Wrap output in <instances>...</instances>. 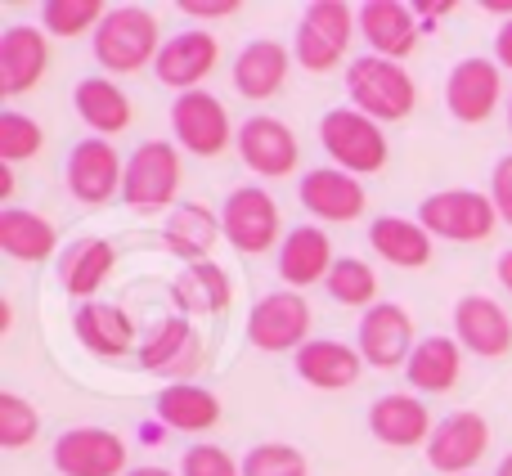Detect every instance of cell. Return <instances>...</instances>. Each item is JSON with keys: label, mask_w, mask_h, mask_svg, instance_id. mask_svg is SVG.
Masks as SVG:
<instances>
[{"label": "cell", "mask_w": 512, "mask_h": 476, "mask_svg": "<svg viewBox=\"0 0 512 476\" xmlns=\"http://www.w3.org/2000/svg\"><path fill=\"white\" fill-rule=\"evenodd\" d=\"M490 450V423L477 409H454L436 423L432 441H427V463L441 476H472Z\"/></svg>", "instance_id": "5bb4252c"}, {"label": "cell", "mask_w": 512, "mask_h": 476, "mask_svg": "<svg viewBox=\"0 0 512 476\" xmlns=\"http://www.w3.org/2000/svg\"><path fill=\"white\" fill-rule=\"evenodd\" d=\"M243 333H248V342L265 355H283V351L297 355L301 346L310 342V301L292 288L265 292V297L248 310Z\"/></svg>", "instance_id": "ba28073f"}, {"label": "cell", "mask_w": 512, "mask_h": 476, "mask_svg": "<svg viewBox=\"0 0 512 476\" xmlns=\"http://www.w3.org/2000/svg\"><path fill=\"white\" fill-rule=\"evenodd\" d=\"M0 252L23 265H41L59 252V230L41 212L27 207H0Z\"/></svg>", "instance_id": "836d02e7"}, {"label": "cell", "mask_w": 512, "mask_h": 476, "mask_svg": "<svg viewBox=\"0 0 512 476\" xmlns=\"http://www.w3.org/2000/svg\"><path fill=\"white\" fill-rule=\"evenodd\" d=\"M490 198H495L499 221L512 230V153H504V158L490 167Z\"/></svg>", "instance_id": "60d3db41"}, {"label": "cell", "mask_w": 512, "mask_h": 476, "mask_svg": "<svg viewBox=\"0 0 512 476\" xmlns=\"http://www.w3.org/2000/svg\"><path fill=\"white\" fill-rule=\"evenodd\" d=\"M504 104V68L495 59H481V54H468L450 68L445 77V108H450L454 122L463 126H481L499 113Z\"/></svg>", "instance_id": "8fae6325"}, {"label": "cell", "mask_w": 512, "mask_h": 476, "mask_svg": "<svg viewBox=\"0 0 512 476\" xmlns=\"http://www.w3.org/2000/svg\"><path fill=\"white\" fill-rule=\"evenodd\" d=\"M216 238H225V230H221V216L207 203H180L176 212H167V221H162V247H167L176 261H189V265L207 261Z\"/></svg>", "instance_id": "4dcf8cb0"}, {"label": "cell", "mask_w": 512, "mask_h": 476, "mask_svg": "<svg viewBox=\"0 0 512 476\" xmlns=\"http://www.w3.org/2000/svg\"><path fill=\"white\" fill-rule=\"evenodd\" d=\"M180 476H243V459H234L225 445L198 441L180 459Z\"/></svg>", "instance_id": "ab89813d"}, {"label": "cell", "mask_w": 512, "mask_h": 476, "mask_svg": "<svg viewBox=\"0 0 512 476\" xmlns=\"http://www.w3.org/2000/svg\"><path fill=\"white\" fill-rule=\"evenodd\" d=\"M495 63L504 72H512V18L499 23V32H495Z\"/></svg>", "instance_id": "ee69618b"}, {"label": "cell", "mask_w": 512, "mask_h": 476, "mask_svg": "<svg viewBox=\"0 0 512 476\" xmlns=\"http://www.w3.org/2000/svg\"><path fill=\"white\" fill-rule=\"evenodd\" d=\"M59 476H126V441L113 427H68L50 450Z\"/></svg>", "instance_id": "4fadbf2b"}, {"label": "cell", "mask_w": 512, "mask_h": 476, "mask_svg": "<svg viewBox=\"0 0 512 476\" xmlns=\"http://www.w3.org/2000/svg\"><path fill=\"white\" fill-rule=\"evenodd\" d=\"M45 72H50V36L32 23H9L0 32V95H27L41 86Z\"/></svg>", "instance_id": "ffe728a7"}, {"label": "cell", "mask_w": 512, "mask_h": 476, "mask_svg": "<svg viewBox=\"0 0 512 476\" xmlns=\"http://www.w3.org/2000/svg\"><path fill=\"white\" fill-rule=\"evenodd\" d=\"M9 324H14V301L0 297V333H9Z\"/></svg>", "instance_id": "c3c4849f"}, {"label": "cell", "mask_w": 512, "mask_h": 476, "mask_svg": "<svg viewBox=\"0 0 512 476\" xmlns=\"http://www.w3.org/2000/svg\"><path fill=\"white\" fill-rule=\"evenodd\" d=\"M234 149H239L243 167L252 171V176L261 180H283L297 171L301 162V144L297 135L288 131V122H279V117H248V122L239 126V140H234Z\"/></svg>", "instance_id": "ac0fdd59"}, {"label": "cell", "mask_w": 512, "mask_h": 476, "mask_svg": "<svg viewBox=\"0 0 512 476\" xmlns=\"http://www.w3.org/2000/svg\"><path fill=\"white\" fill-rule=\"evenodd\" d=\"M508 135H512V95H508Z\"/></svg>", "instance_id": "816d5d0a"}, {"label": "cell", "mask_w": 512, "mask_h": 476, "mask_svg": "<svg viewBox=\"0 0 512 476\" xmlns=\"http://www.w3.org/2000/svg\"><path fill=\"white\" fill-rule=\"evenodd\" d=\"M108 18L104 0H45L41 5V32L72 41V36H95Z\"/></svg>", "instance_id": "d590c367"}, {"label": "cell", "mask_w": 512, "mask_h": 476, "mask_svg": "<svg viewBox=\"0 0 512 476\" xmlns=\"http://www.w3.org/2000/svg\"><path fill=\"white\" fill-rule=\"evenodd\" d=\"M495 274H499V283H504V292L512 297V247L504 256H499V265H495Z\"/></svg>", "instance_id": "f6af8a7d"}, {"label": "cell", "mask_w": 512, "mask_h": 476, "mask_svg": "<svg viewBox=\"0 0 512 476\" xmlns=\"http://www.w3.org/2000/svg\"><path fill=\"white\" fill-rule=\"evenodd\" d=\"M171 306L176 315L185 319H198V315H225L234 301V283L230 274L221 270L216 261H198V265H185V270L171 279Z\"/></svg>", "instance_id": "f1b7e54d"}, {"label": "cell", "mask_w": 512, "mask_h": 476, "mask_svg": "<svg viewBox=\"0 0 512 476\" xmlns=\"http://www.w3.org/2000/svg\"><path fill=\"white\" fill-rule=\"evenodd\" d=\"M346 95H351V108L387 126L414 117L418 81L409 77L405 63L382 59V54H360V59L346 63Z\"/></svg>", "instance_id": "7a4b0ae2"}, {"label": "cell", "mask_w": 512, "mask_h": 476, "mask_svg": "<svg viewBox=\"0 0 512 476\" xmlns=\"http://www.w3.org/2000/svg\"><path fill=\"white\" fill-rule=\"evenodd\" d=\"M221 230H225V243L239 256H265L288 238L283 234L279 203L270 198V189H256V185H239L225 194Z\"/></svg>", "instance_id": "52a82bcc"}, {"label": "cell", "mask_w": 512, "mask_h": 476, "mask_svg": "<svg viewBox=\"0 0 512 476\" xmlns=\"http://www.w3.org/2000/svg\"><path fill=\"white\" fill-rule=\"evenodd\" d=\"M126 476H180V472H171V468H158V463H149V468H131Z\"/></svg>", "instance_id": "681fc988"}, {"label": "cell", "mask_w": 512, "mask_h": 476, "mask_svg": "<svg viewBox=\"0 0 512 476\" xmlns=\"http://www.w3.org/2000/svg\"><path fill=\"white\" fill-rule=\"evenodd\" d=\"M495 476H512V454H504V463L495 468Z\"/></svg>", "instance_id": "f907efd6"}, {"label": "cell", "mask_w": 512, "mask_h": 476, "mask_svg": "<svg viewBox=\"0 0 512 476\" xmlns=\"http://www.w3.org/2000/svg\"><path fill=\"white\" fill-rule=\"evenodd\" d=\"M459 9V0H414V14L423 23H436V18H450Z\"/></svg>", "instance_id": "7bdbcfd3"}, {"label": "cell", "mask_w": 512, "mask_h": 476, "mask_svg": "<svg viewBox=\"0 0 512 476\" xmlns=\"http://www.w3.org/2000/svg\"><path fill=\"white\" fill-rule=\"evenodd\" d=\"M216 68H221V41L207 27H185V32L167 36L158 63H153V77L176 95H189V90H203V81Z\"/></svg>", "instance_id": "2e32d148"}, {"label": "cell", "mask_w": 512, "mask_h": 476, "mask_svg": "<svg viewBox=\"0 0 512 476\" xmlns=\"http://www.w3.org/2000/svg\"><path fill=\"white\" fill-rule=\"evenodd\" d=\"M292 369L306 387L315 391H346L360 382V373L369 369L364 355L351 342H337V337H310L297 355H292Z\"/></svg>", "instance_id": "d4e9b609"}, {"label": "cell", "mask_w": 512, "mask_h": 476, "mask_svg": "<svg viewBox=\"0 0 512 476\" xmlns=\"http://www.w3.org/2000/svg\"><path fill=\"white\" fill-rule=\"evenodd\" d=\"M180 185H185V162H180L176 140H144L140 149L126 158L122 180V203L131 212H176Z\"/></svg>", "instance_id": "3957f363"}, {"label": "cell", "mask_w": 512, "mask_h": 476, "mask_svg": "<svg viewBox=\"0 0 512 476\" xmlns=\"http://www.w3.org/2000/svg\"><path fill=\"white\" fill-rule=\"evenodd\" d=\"M113 270H117V247L99 234L72 238V243L59 252V283L68 297L95 301L99 288L113 279Z\"/></svg>", "instance_id": "4316f807"}, {"label": "cell", "mask_w": 512, "mask_h": 476, "mask_svg": "<svg viewBox=\"0 0 512 476\" xmlns=\"http://www.w3.org/2000/svg\"><path fill=\"white\" fill-rule=\"evenodd\" d=\"M180 14L198 18V23H212V18H230L243 9V0H180Z\"/></svg>", "instance_id": "b9f144b4"}, {"label": "cell", "mask_w": 512, "mask_h": 476, "mask_svg": "<svg viewBox=\"0 0 512 476\" xmlns=\"http://www.w3.org/2000/svg\"><path fill=\"white\" fill-rule=\"evenodd\" d=\"M337 252H333V238H328L324 225H297L288 230V238L279 243V279L288 283L292 292L301 288H315L333 274Z\"/></svg>", "instance_id": "484cf974"}, {"label": "cell", "mask_w": 512, "mask_h": 476, "mask_svg": "<svg viewBox=\"0 0 512 476\" xmlns=\"http://www.w3.org/2000/svg\"><path fill=\"white\" fill-rule=\"evenodd\" d=\"M319 144L324 153L333 158V167L351 171V176H378L391 158V144H387V131L382 122L364 117L360 108L342 104V108H328L324 122H319Z\"/></svg>", "instance_id": "277c9868"}, {"label": "cell", "mask_w": 512, "mask_h": 476, "mask_svg": "<svg viewBox=\"0 0 512 476\" xmlns=\"http://www.w3.org/2000/svg\"><path fill=\"white\" fill-rule=\"evenodd\" d=\"M369 432L387 450H414V445L427 450L436 423H432V409L414 391H387V396H378L369 405Z\"/></svg>", "instance_id": "7402d4cb"}, {"label": "cell", "mask_w": 512, "mask_h": 476, "mask_svg": "<svg viewBox=\"0 0 512 476\" xmlns=\"http://www.w3.org/2000/svg\"><path fill=\"white\" fill-rule=\"evenodd\" d=\"M481 9H486V14H499L504 23L512 18V0H481Z\"/></svg>", "instance_id": "bcb514c9"}, {"label": "cell", "mask_w": 512, "mask_h": 476, "mask_svg": "<svg viewBox=\"0 0 512 476\" xmlns=\"http://www.w3.org/2000/svg\"><path fill=\"white\" fill-rule=\"evenodd\" d=\"M9 194H14V167L0 162V198H9Z\"/></svg>", "instance_id": "7dc6e473"}, {"label": "cell", "mask_w": 512, "mask_h": 476, "mask_svg": "<svg viewBox=\"0 0 512 476\" xmlns=\"http://www.w3.org/2000/svg\"><path fill=\"white\" fill-rule=\"evenodd\" d=\"M63 180H68V194L77 198L81 207H104L108 198H122L126 158L113 149V140L86 135V140L72 144L68 167H63Z\"/></svg>", "instance_id": "30bf717a"}, {"label": "cell", "mask_w": 512, "mask_h": 476, "mask_svg": "<svg viewBox=\"0 0 512 476\" xmlns=\"http://www.w3.org/2000/svg\"><path fill=\"white\" fill-rule=\"evenodd\" d=\"M171 135L185 153L194 158H221L239 131L230 122V108L212 95V90H189V95H176L171 104Z\"/></svg>", "instance_id": "9c48e42d"}, {"label": "cell", "mask_w": 512, "mask_h": 476, "mask_svg": "<svg viewBox=\"0 0 512 476\" xmlns=\"http://www.w3.org/2000/svg\"><path fill=\"white\" fill-rule=\"evenodd\" d=\"M328 297L337 306H351V310H373L378 306V270L360 256H337L333 274L324 279Z\"/></svg>", "instance_id": "e575fe53"}, {"label": "cell", "mask_w": 512, "mask_h": 476, "mask_svg": "<svg viewBox=\"0 0 512 476\" xmlns=\"http://www.w3.org/2000/svg\"><path fill=\"white\" fill-rule=\"evenodd\" d=\"M144 373H158L171 382H189L198 373L203 360V337H198L194 319L185 315H162L149 333L140 337V351H135Z\"/></svg>", "instance_id": "7c38bea8"}, {"label": "cell", "mask_w": 512, "mask_h": 476, "mask_svg": "<svg viewBox=\"0 0 512 476\" xmlns=\"http://www.w3.org/2000/svg\"><path fill=\"white\" fill-rule=\"evenodd\" d=\"M355 5L346 0H310L292 36V59L306 72H333L346 59L355 36Z\"/></svg>", "instance_id": "5b68a950"}, {"label": "cell", "mask_w": 512, "mask_h": 476, "mask_svg": "<svg viewBox=\"0 0 512 476\" xmlns=\"http://www.w3.org/2000/svg\"><path fill=\"white\" fill-rule=\"evenodd\" d=\"M454 342L468 355H477V360H499V355H508L512 351L508 310L499 306L495 297H481V292L459 297L454 301Z\"/></svg>", "instance_id": "d6986e66"}, {"label": "cell", "mask_w": 512, "mask_h": 476, "mask_svg": "<svg viewBox=\"0 0 512 476\" xmlns=\"http://www.w3.org/2000/svg\"><path fill=\"white\" fill-rule=\"evenodd\" d=\"M45 149V131L36 126V117L18 113V108H9V113H0V162H23V158H36V153Z\"/></svg>", "instance_id": "f35d334b"}, {"label": "cell", "mask_w": 512, "mask_h": 476, "mask_svg": "<svg viewBox=\"0 0 512 476\" xmlns=\"http://www.w3.org/2000/svg\"><path fill=\"white\" fill-rule=\"evenodd\" d=\"M162 27L149 9L140 5H117L108 9V18L99 23V32L90 36V54L108 77H135V72L153 68L162 54Z\"/></svg>", "instance_id": "6da1fadb"}, {"label": "cell", "mask_w": 512, "mask_h": 476, "mask_svg": "<svg viewBox=\"0 0 512 476\" xmlns=\"http://www.w3.org/2000/svg\"><path fill=\"white\" fill-rule=\"evenodd\" d=\"M355 23H360V36L369 45V54H382V59L405 63L409 54L418 50V14L414 5H400V0H364L355 9Z\"/></svg>", "instance_id": "603a6c76"}, {"label": "cell", "mask_w": 512, "mask_h": 476, "mask_svg": "<svg viewBox=\"0 0 512 476\" xmlns=\"http://www.w3.org/2000/svg\"><path fill=\"white\" fill-rule=\"evenodd\" d=\"M72 108H77V117L90 126V135H99V140L122 135L135 117L131 95L108 77H81L77 86H72Z\"/></svg>", "instance_id": "f546056e"}, {"label": "cell", "mask_w": 512, "mask_h": 476, "mask_svg": "<svg viewBox=\"0 0 512 476\" xmlns=\"http://www.w3.org/2000/svg\"><path fill=\"white\" fill-rule=\"evenodd\" d=\"M414 319L396 301H378L373 310L360 315V333H355V351L364 355L369 369H405L414 355Z\"/></svg>", "instance_id": "e0dca14e"}, {"label": "cell", "mask_w": 512, "mask_h": 476, "mask_svg": "<svg viewBox=\"0 0 512 476\" xmlns=\"http://www.w3.org/2000/svg\"><path fill=\"white\" fill-rule=\"evenodd\" d=\"M292 50L283 41H274V36H256L239 50V59H234L230 77H234V90H239L243 99H252V104H265V99H274L283 86H288V72H292Z\"/></svg>", "instance_id": "cb8c5ba5"}, {"label": "cell", "mask_w": 512, "mask_h": 476, "mask_svg": "<svg viewBox=\"0 0 512 476\" xmlns=\"http://www.w3.org/2000/svg\"><path fill=\"white\" fill-rule=\"evenodd\" d=\"M418 225L445 243H486L499 230V212L481 189H436L418 203Z\"/></svg>", "instance_id": "8992f818"}, {"label": "cell", "mask_w": 512, "mask_h": 476, "mask_svg": "<svg viewBox=\"0 0 512 476\" xmlns=\"http://www.w3.org/2000/svg\"><path fill=\"white\" fill-rule=\"evenodd\" d=\"M405 378L414 387V396H445V391L459 387L463 378V346L445 333L418 337L414 355L405 364Z\"/></svg>", "instance_id": "83f0119b"}, {"label": "cell", "mask_w": 512, "mask_h": 476, "mask_svg": "<svg viewBox=\"0 0 512 476\" xmlns=\"http://www.w3.org/2000/svg\"><path fill=\"white\" fill-rule=\"evenodd\" d=\"M297 198L310 221H319V225H355L369 212V194H364L360 176H351V171H342V167L306 171L297 185Z\"/></svg>", "instance_id": "9a60e30c"}, {"label": "cell", "mask_w": 512, "mask_h": 476, "mask_svg": "<svg viewBox=\"0 0 512 476\" xmlns=\"http://www.w3.org/2000/svg\"><path fill=\"white\" fill-rule=\"evenodd\" d=\"M72 333L99 360H122V355L140 351V328H135L131 310L117 301H81L72 315Z\"/></svg>", "instance_id": "44dd1931"}, {"label": "cell", "mask_w": 512, "mask_h": 476, "mask_svg": "<svg viewBox=\"0 0 512 476\" xmlns=\"http://www.w3.org/2000/svg\"><path fill=\"white\" fill-rule=\"evenodd\" d=\"M41 436V414L27 396L18 391H0V445L5 450H27Z\"/></svg>", "instance_id": "8d00e7d4"}, {"label": "cell", "mask_w": 512, "mask_h": 476, "mask_svg": "<svg viewBox=\"0 0 512 476\" xmlns=\"http://www.w3.org/2000/svg\"><path fill=\"white\" fill-rule=\"evenodd\" d=\"M221 396L198 382H167L158 391V423L171 427V432H185V436H203L221 423Z\"/></svg>", "instance_id": "1f68e13d"}, {"label": "cell", "mask_w": 512, "mask_h": 476, "mask_svg": "<svg viewBox=\"0 0 512 476\" xmlns=\"http://www.w3.org/2000/svg\"><path fill=\"white\" fill-rule=\"evenodd\" d=\"M369 247L378 261L396 265V270H423L432 265V234L418 225V216H378L369 225Z\"/></svg>", "instance_id": "d6a6232c"}, {"label": "cell", "mask_w": 512, "mask_h": 476, "mask_svg": "<svg viewBox=\"0 0 512 476\" xmlns=\"http://www.w3.org/2000/svg\"><path fill=\"white\" fill-rule=\"evenodd\" d=\"M243 476H310V463L297 445L288 441H261L243 454Z\"/></svg>", "instance_id": "74e56055"}]
</instances>
